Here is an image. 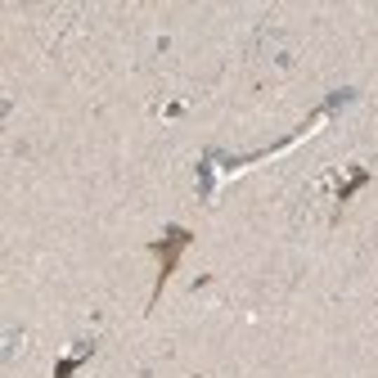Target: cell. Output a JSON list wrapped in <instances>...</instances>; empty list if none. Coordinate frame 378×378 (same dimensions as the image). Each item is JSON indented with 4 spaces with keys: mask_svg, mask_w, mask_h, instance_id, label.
<instances>
[{
    "mask_svg": "<svg viewBox=\"0 0 378 378\" xmlns=\"http://www.w3.org/2000/svg\"><path fill=\"white\" fill-rule=\"evenodd\" d=\"M194 243V234L185 230V225H167V234L162 239H149V252H158V284H154V297H149V306H158V297H162V288H167V279L176 275V262H180V252Z\"/></svg>",
    "mask_w": 378,
    "mask_h": 378,
    "instance_id": "6da1fadb",
    "label": "cell"
},
{
    "mask_svg": "<svg viewBox=\"0 0 378 378\" xmlns=\"http://www.w3.org/2000/svg\"><path fill=\"white\" fill-rule=\"evenodd\" d=\"M90 356H95V338H81V342H72V351L63 356L59 365H54V378H72V374H77L86 360H90Z\"/></svg>",
    "mask_w": 378,
    "mask_h": 378,
    "instance_id": "7a4b0ae2",
    "label": "cell"
},
{
    "mask_svg": "<svg viewBox=\"0 0 378 378\" xmlns=\"http://www.w3.org/2000/svg\"><path fill=\"white\" fill-rule=\"evenodd\" d=\"M221 158H225L221 149H208L203 162H198V198H203V203L212 198V180H216V162H221Z\"/></svg>",
    "mask_w": 378,
    "mask_h": 378,
    "instance_id": "3957f363",
    "label": "cell"
},
{
    "mask_svg": "<svg viewBox=\"0 0 378 378\" xmlns=\"http://www.w3.org/2000/svg\"><path fill=\"white\" fill-rule=\"evenodd\" d=\"M365 180H370V171H365V167H351V180H342V189H338V203H351L356 189H360Z\"/></svg>",
    "mask_w": 378,
    "mask_h": 378,
    "instance_id": "277c9868",
    "label": "cell"
},
{
    "mask_svg": "<svg viewBox=\"0 0 378 378\" xmlns=\"http://www.w3.org/2000/svg\"><path fill=\"white\" fill-rule=\"evenodd\" d=\"M18 342H23V338H18V329H9V333H5V360H14Z\"/></svg>",
    "mask_w": 378,
    "mask_h": 378,
    "instance_id": "5b68a950",
    "label": "cell"
}]
</instances>
